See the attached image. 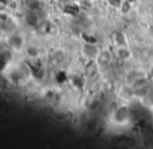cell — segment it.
<instances>
[{
	"label": "cell",
	"instance_id": "1",
	"mask_svg": "<svg viewBox=\"0 0 153 149\" xmlns=\"http://www.w3.org/2000/svg\"><path fill=\"white\" fill-rule=\"evenodd\" d=\"M25 22L29 25V26H36L39 24V17L36 16L34 13H29L26 17H25Z\"/></svg>",
	"mask_w": 153,
	"mask_h": 149
},
{
	"label": "cell",
	"instance_id": "2",
	"mask_svg": "<svg viewBox=\"0 0 153 149\" xmlns=\"http://www.w3.org/2000/svg\"><path fill=\"white\" fill-rule=\"evenodd\" d=\"M117 54H118V57H121V59H127V57H129V51L127 50V49H125V48H119L118 49V51H117Z\"/></svg>",
	"mask_w": 153,
	"mask_h": 149
},
{
	"label": "cell",
	"instance_id": "3",
	"mask_svg": "<svg viewBox=\"0 0 153 149\" xmlns=\"http://www.w3.org/2000/svg\"><path fill=\"white\" fill-rule=\"evenodd\" d=\"M127 116V110L124 109V107H121L120 110H118L117 112V118L120 120L125 119V117Z\"/></svg>",
	"mask_w": 153,
	"mask_h": 149
},
{
	"label": "cell",
	"instance_id": "4",
	"mask_svg": "<svg viewBox=\"0 0 153 149\" xmlns=\"http://www.w3.org/2000/svg\"><path fill=\"white\" fill-rule=\"evenodd\" d=\"M99 57H100V60L101 63H103V64L107 65L108 64V62L111 60V57H109V54L107 52H102L100 55H99Z\"/></svg>",
	"mask_w": 153,
	"mask_h": 149
},
{
	"label": "cell",
	"instance_id": "5",
	"mask_svg": "<svg viewBox=\"0 0 153 149\" xmlns=\"http://www.w3.org/2000/svg\"><path fill=\"white\" fill-rule=\"evenodd\" d=\"M109 3L111 4V5L116 6V7H119V6H122L123 3L121 2V0H108Z\"/></svg>",
	"mask_w": 153,
	"mask_h": 149
},
{
	"label": "cell",
	"instance_id": "6",
	"mask_svg": "<svg viewBox=\"0 0 153 149\" xmlns=\"http://www.w3.org/2000/svg\"><path fill=\"white\" fill-rule=\"evenodd\" d=\"M127 1H128V3H132V2H134L135 0H127Z\"/></svg>",
	"mask_w": 153,
	"mask_h": 149
}]
</instances>
